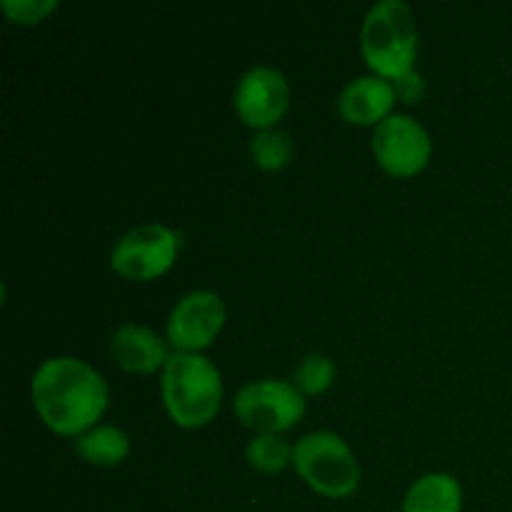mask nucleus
Listing matches in <instances>:
<instances>
[{"label":"nucleus","mask_w":512,"mask_h":512,"mask_svg":"<svg viewBox=\"0 0 512 512\" xmlns=\"http://www.w3.org/2000/svg\"><path fill=\"white\" fill-rule=\"evenodd\" d=\"M110 353L128 373L148 375L168 363L163 340L143 325H120L110 338Z\"/></svg>","instance_id":"9b49d317"},{"label":"nucleus","mask_w":512,"mask_h":512,"mask_svg":"<svg viewBox=\"0 0 512 512\" xmlns=\"http://www.w3.org/2000/svg\"><path fill=\"white\" fill-rule=\"evenodd\" d=\"M233 100L240 120L258 130H270L290 105L288 80L280 70L255 65L240 78Z\"/></svg>","instance_id":"1a4fd4ad"},{"label":"nucleus","mask_w":512,"mask_h":512,"mask_svg":"<svg viewBox=\"0 0 512 512\" xmlns=\"http://www.w3.org/2000/svg\"><path fill=\"white\" fill-rule=\"evenodd\" d=\"M245 455H248V463L260 473H278L285 465L293 463V450L278 435H258L250 440Z\"/></svg>","instance_id":"2eb2a0df"},{"label":"nucleus","mask_w":512,"mask_h":512,"mask_svg":"<svg viewBox=\"0 0 512 512\" xmlns=\"http://www.w3.org/2000/svg\"><path fill=\"white\" fill-rule=\"evenodd\" d=\"M305 413V400L298 385L285 380H260L250 383L235 395V415L240 423L258 430L260 435H275L293 428Z\"/></svg>","instance_id":"39448f33"},{"label":"nucleus","mask_w":512,"mask_h":512,"mask_svg":"<svg viewBox=\"0 0 512 512\" xmlns=\"http://www.w3.org/2000/svg\"><path fill=\"white\" fill-rule=\"evenodd\" d=\"M373 150L390 175L410 178L428 165L433 145L418 120L410 115H390L375 128Z\"/></svg>","instance_id":"0eeeda50"},{"label":"nucleus","mask_w":512,"mask_h":512,"mask_svg":"<svg viewBox=\"0 0 512 512\" xmlns=\"http://www.w3.org/2000/svg\"><path fill=\"white\" fill-rule=\"evenodd\" d=\"M293 465L300 478L325 498H348L360 485V465L340 435L320 430L298 440Z\"/></svg>","instance_id":"20e7f679"},{"label":"nucleus","mask_w":512,"mask_h":512,"mask_svg":"<svg viewBox=\"0 0 512 512\" xmlns=\"http://www.w3.org/2000/svg\"><path fill=\"white\" fill-rule=\"evenodd\" d=\"M75 453L88 463L100 465V468H113L120 465L130 453V440L115 425H98L75 440Z\"/></svg>","instance_id":"ddd939ff"},{"label":"nucleus","mask_w":512,"mask_h":512,"mask_svg":"<svg viewBox=\"0 0 512 512\" xmlns=\"http://www.w3.org/2000/svg\"><path fill=\"white\" fill-rule=\"evenodd\" d=\"M33 403L53 433L80 438L108 408V385L78 358H50L33 375Z\"/></svg>","instance_id":"f257e3e1"},{"label":"nucleus","mask_w":512,"mask_h":512,"mask_svg":"<svg viewBox=\"0 0 512 512\" xmlns=\"http://www.w3.org/2000/svg\"><path fill=\"white\" fill-rule=\"evenodd\" d=\"M395 95H400V100H405V103H415V100L423 98L425 93V83L423 78H420L415 70H410L408 75H403L400 80H395Z\"/></svg>","instance_id":"a211bd4d"},{"label":"nucleus","mask_w":512,"mask_h":512,"mask_svg":"<svg viewBox=\"0 0 512 512\" xmlns=\"http://www.w3.org/2000/svg\"><path fill=\"white\" fill-rule=\"evenodd\" d=\"M335 373H338V368L328 355H308L295 370V385H298L300 393L320 395L333 385Z\"/></svg>","instance_id":"dca6fc26"},{"label":"nucleus","mask_w":512,"mask_h":512,"mask_svg":"<svg viewBox=\"0 0 512 512\" xmlns=\"http://www.w3.org/2000/svg\"><path fill=\"white\" fill-rule=\"evenodd\" d=\"M395 88L380 75H363L350 80L338 98L340 115L353 125L383 123L395 103Z\"/></svg>","instance_id":"9d476101"},{"label":"nucleus","mask_w":512,"mask_h":512,"mask_svg":"<svg viewBox=\"0 0 512 512\" xmlns=\"http://www.w3.org/2000/svg\"><path fill=\"white\" fill-rule=\"evenodd\" d=\"M225 325V305L213 290L185 295L168 318V338L180 353H200Z\"/></svg>","instance_id":"6e6552de"},{"label":"nucleus","mask_w":512,"mask_h":512,"mask_svg":"<svg viewBox=\"0 0 512 512\" xmlns=\"http://www.w3.org/2000/svg\"><path fill=\"white\" fill-rule=\"evenodd\" d=\"M250 153L258 168L263 170H280L293 158V140L283 130H258L250 143Z\"/></svg>","instance_id":"4468645a"},{"label":"nucleus","mask_w":512,"mask_h":512,"mask_svg":"<svg viewBox=\"0 0 512 512\" xmlns=\"http://www.w3.org/2000/svg\"><path fill=\"white\" fill-rule=\"evenodd\" d=\"M363 58L380 78L400 80L413 70L418 55V30L413 10L400 0H380L363 20Z\"/></svg>","instance_id":"7ed1b4c3"},{"label":"nucleus","mask_w":512,"mask_h":512,"mask_svg":"<svg viewBox=\"0 0 512 512\" xmlns=\"http://www.w3.org/2000/svg\"><path fill=\"white\" fill-rule=\"evenodd\" d=\"M463 510V490L448 473L423 475L408 490L403 512H460Z\"/></svg>","instance_id":"f8f14e48"},{"label":"nucleus","mask_w":512,"mask_h":512,"mask_svg":"<svg viewBox=\"0 0 512 512\" xmlns=\"http://www.w3.org/2000/svg\"><path fill=\"white\" fill-rule=\"evenodd\" d=\"M58 8L55 0H3V10L15 23H38Z\"/></svg>","instance_id":"f3484780"},{"label":"nucleus","mask_w":512,"mask_h":512,"mask_svg":"<svg viewBox=\"0 0 512 512\" xmlns=\"http://www.w3.org/2000/svg\"><path fill=\"white\" fill-rule=\"evenodd\" d=\"M178 245L175 230L158 223L138 225L115 243L110 265L128 280H153L168 273L178 255Z\"/></svg>","instance_id":"423d86ee"},{"label":"nucleus","mask_w":512,"mask_h":512,"mask_svg":"<svg viewBox=\"0 0 512 512\" xmlns=\"http://www.w3.org/2000/svg\"><path fill=\"white\" fill-rule=\"evenodd\" d=\"M163 400L180 428H203L223 403L220 370L200 353H173L163 368Z\"/></svg>","instance_id":"f03ea898"}]
</instances>
